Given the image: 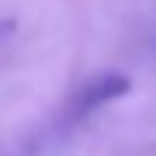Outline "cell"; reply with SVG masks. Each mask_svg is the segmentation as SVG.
I'll return each mask as SVG.
<instances>
[{"instance_id": "obj_2", "label": "cell", "mask_w": 156, "mask_h": 156, "mask_svg": "<svg viewBox=\"0 0 156 156\" xmlns=\"http://www.w3.org/2000/svg\"><path fill=\"white\" fill-rule=\"evenodd\" d=\"M15 32V23H9V20H0V38H6V35H12Z\"/></svg>"}, {"instance_id": "obj_1", "label": "cell", "mask_w": 156, "mask_h": 156, "mask_svg": "<svg viewBox=\"0 0 156 156\" xmlns=\"http://www.w3.org/2000/svg\"><path fill=\"white\" fill-rule=\"evenodd\" d=\"M127 93H130V78L127 75H119V73L98 75V78H93V81H87L73 98H69L67 110H64V119H67V122H81L90 113H95L98 107L110 104V101L122 98V95H127Z\"/></svg>"}]
</instances>
